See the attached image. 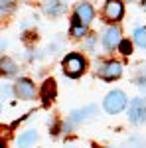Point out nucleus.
I'll list each match as a JSON object with an SVG mask.
<instances>
[{"label":"nucleus","mask_w":146,"mask_h":148,"mask_svg":"<svg viewBox=\"0 0 146 148\" xmlns=\"http://www.w3.org/2000/svg\"><path fill=\"white\" fill-rule=\"evenodd\" d=\"M69 148H75V146H69Z\"/></svg>","instance_id":"nucleus-22"},{"label":"nucleus","mask_w":146,"mask_h":148,"mask_svg":"<svg viewBox=\"0 0 146 148\" xmlns=\"http://www.w3.org/2000/svg\"><path fill=\"white\" fill-rule=\"evenodd\" d=\"M44 10H45V14H49V16H59V14L65 12V0H47Z\"/></svg>","instance_id":"nucleus-9"},{"label":"nucleus","mask_w":146,"mask_h":148,"mask_svg":"<svg viewBox=\"0 0 146 148\" xmlns=\"http://www.w3.org/2000/svg\"><path fill=\"white\" fill-rule=\"evenodd\" d=\"M85 28H87V24H83V22L77 18V16H75L73 26H71V34H73V38H81V36L85 34Z\"/></svg>","instance_id":"nucleus-12"},{"label":"nucleus","mask_w":146,"mask_h":148,"mask_svg":"<svg viewBox=\"0 0 146 148\" xmlns=\"http://www.w3.org/2000/svg\"><path fill=\"white\" fill-rule=\"evenodd\" d=\"M142 4H144V10H146V0H142Z\"/></svg>","instance_id":"nucleus-21"},{"label":"nucleus","mask_w":146,"mask_h":148,"mask_svg":"<svg viewBox=\"0 0 146 148\" xmlns=\"http://www.w3.org/2000/svg\"><path fill=\"white\" fill-rule=\"evenodd\" d=\"M93 44H95V38H89V40H87V44H85V47H87V49H91V47H93Z\"/></svg>","instance_id":"nucleus-19"},{"label":"nucleus","mask_w":146,"mask_h":148,"mask_svg":"<svg viewBox=\"0 0 146 148\" xmlns=\"http://www.w3.org/2000/svg\"><path fill=\"white\" fill-rule=\"evenodd\" d=\"M134 148H144V146H142V144H140V142H138V146H134Z\"/></svg>","instance_id":"nucleus-20"},{"label":"nucleus","mask_w":146,"mask_h":148,"mask_svg":"<svg viewBox=\"0 0 146 148\" xmlns=\"http://www.w3.org/2000/svg\"><path fill=\"white\" fill-rule=\"evenodd\" d=\"M14 91H16V95H18L20 99H34L36 87H34V83H32V81L20 79V81H16V85H14Z\"/></svg>","instance_id":"nucleus-6"},{"label":"nucleus","mask_w":146,"mask_h":148,"mask_svg":"<svg viewBox=\"0 0 146 148\" xmlns=\"http://www.w3.org/2000/svg\"><path fill=\"white\" fill-rule=\"evenodd\" d=\"M56 95V83L53 81H47L44 85V101L45 103H49V99Z\"/></svg>","instance_id":"nucleus-14"},{"label":"nucleus","mask_w":146,"mask_h":148,"mask_svg":"<svg viewBox=\"0 0 146 148\" xmlns=\"http://www.w3.org/2000/svg\"><path fill=\"white\" fill-rule=\"evenodd\" d=\"M36 142V130H26L18 136V146L20 148H28Z\"/></svg>","instance_id":"nucleus-10"},{"label":"nucleus","mask_w":146,"mask_h":148,"mask_svg":"<svg viewBox=\"0 0 146 148\" xmlns=\"http://www.w3.org/2000/svg\"><path fill=\"white\" fill-rule=\"evenodd\" d=\"M103 46L105 49H114L117 46H121V30L117 26H111L105 30L103 34Z\"/></svg>","instance_id":"nucleus-4"},{"label":"nucleus","mask_w":146,"mask_h":148,"mask_svg":"<svg viewBox=\"0 0 146 148\" xmlns=\"http://www.w3.org/2000/svg\"><path fill=\"white\" fill-rule=\"evenodd\" d=\"M2 71H4L6 75H14V73H16V65H14V61H10L8 57H2Z\"/></svg>","instance_id":"nucleus-15"},{"label":"nucleus","mask_w":146,"mask_h":148,"mask_svg":"<svg viewBox=\"0 0 146 148\" xmlns=\"http://www.w3.org/2000/svg\"><path fill=\"white\" fill-rule=\"evenodd\" d=\"M132 38H134L136 46H140V47L146 49V28H136L134 34H132Z\"/></svg>","instance_id":"nucleus-13"},{"label":"nucleus","mask_w":146,"mask_h":148,"mask_svg":"<svg viewBox=\"0 0 146 148\" xmlns=\"http://www.w3.org/2000/svg\"><path fill=\"white\" fill-rule=\"evenodd\" d=\"M85 69V59L77 53H71L63 59V71L67 73L69 77H79Z\"/></svg>","instance_id":"nucleus-2"},{"label":"nucleus","mask_w":146,"mask_h":148,"mask_svg":"<svg viewBox=\"0 0 146 148\" xmlns=\"http://www.w3.org/2000/svg\"><path fill=\"white\" fill-rule=\"evenodd\" d=\"M121 16H123V2L121 0H107V4H105V18L111 20V22H117Z\"/></svg>","instance_id":"nucleus-7"},{"label":"nucleus","mask_w":146,"mask_h":148,"mask_svg":"<svg viewBox=\"0 0 146 148\" xmlns=\"http://www.w3.org/2000/svg\"><path fill=\"white\" fill-rule=\"evenodd\" d=\"M121 73H123V65H121L119 61H109V63H105V65L99 67V75L107 81L121 77Z\"/></svg>","instance_id":"nucleus-5"},{"label":"nucleus","mask_w":146,"mask_h":148,"mask_svg":"<svg viewBox=\"0 0 146 148\" xmlns=\"http://www.w3.org/2000/svg\"><path fill=\"white\" fill-rule=\"evenodd\" d=\"M95 113V107H87V109H79V111H73L71 116H69V121L75 125V123H81V121H85L87 119V114Z\"/></svg>","instance_id":"nucleus-11"},{"label":"nucleus","mask_w":146,"mask_h":148,"mask_svg":"<svg viewBox=\"0 0 146 148\" xmlns=\"http://www.w3.org/2000/svg\"><path fill=\"white\" fill-rule=\"evenodd\" d=\"M10 99V89L8 85H2V101H8Z\"/></svg>","instance_id":"nucleus-16"},{"label":"nucleus","mask_w":146,"mask_h":148,"mask_svg":"<svg viewBox=\"0 0 146 148\" xmlns=\"http://www.w3.org/2000/svg\"><path fill=\"white\" fill-rule=\"evenodd\" d=\"M75 16H77L83 24H89L91 20H93V16H95V12H93V8H91V4L81 2L77 8H75Z\"/></svg>","instance_id":"nucleus-8"},{"label":"nucleus","mask_w":146,"mask_h":148,"mask_svg":"<svg viewBox=\"0 0 146 148\" xmlns=\"http://www.w3.org/2000/svg\"><path fill=\"white\" fill-rule=\"evenodd\" d=\"M121 49H123V53H126V56L130 53V46H128L126 42H121Z\"/></svg>","instance_id":"nucleus-17"},{"label":"nucleus","mask_w":146,"mask_h":148,"mask_svg":"<svg viewBox=\"0 0 146 148\" xmlns=\"http://www.w3.org/2000/svg\"><path fill=\"white\" fill-rule=\"evenodd\" d=\"M128 121L132 125H142L146 121V101L136 97L130 103V109H128Z\"/></svg>","instance_id":"nucleus-3"},{"label":"nucleus","mask_w":146,"mask_h":148,"mask_svg":"<svg viewBox=\"0 0 146 148\" xmlns=\"http://www.w3.org/2000/svg\"><path fill=\"white\" fill-rule=\"evenodd\" d=\"M10 8V0H2V12Z\"/></svg>","instance_id":"nucleus-18"},{"label":"nucleus","mask_w":146,"mask_h":148,"mask_svg":"<svg viewBox=\"0 0 146 148\" xmlns=\"http://www.w3.org/2000/svg\"><path fill=\"white\" fill-rule=\"evenodd\" d=\"M103 107H105V111H107L109 114L121 113L124 107H126V95H124L123 91H111L107 97H105Z\"/></svg>","instance_id":"nucleus-1"}]
</instances>
